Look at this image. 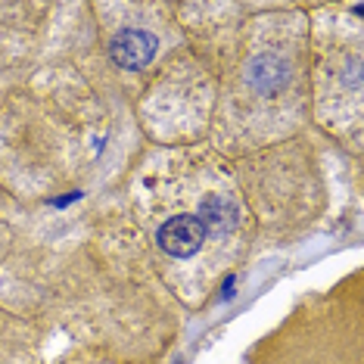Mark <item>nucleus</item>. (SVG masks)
<instances>
[{"label": "nucleus", "instance_id": "3", "mask_svg": "<svg viewBox=\"0 0 364 364\" xmlns=\"http://www.w3.org/2000/svg\"><path fill=\"white\" fill-rule=\"evenodd\" d=\"M196 218L203 221V228L209 225L215 230H230L237 225V205L230 200H225V196H212V200L203 203V209Z\"/></svg>", "mask_w": 364, "mask_h": 364}, {"label": "nucleus", "instance_id": "2", "mask_svg": "<svg viewBox=\"0 0 364 364\" xmlns=\"http://www.w3.org/2000/svg\"><path fill=\"white\" fill-rule=\"evenodd\" d=\"M153 53H156V41H153V35H146V31L128 28L112 41V60L119 63L122 69H144V65L153 60Z\"/></svg>", "mask_w": 364, "mask_h": 364}, {"label": "nucleus", "instance_id": "1", "mask_svg": "<svg viewBox=\"0 0 364 364\" xmlns=\"http://www.w3.org/2000/svg\"><path fill=\"white\" fill-rule=\"evenodd\" d=\"M203 240H205V228L193 215H178V218H168L159 228V246L168 255H178V259L193 255L203 246Z\"/></svg>", "mask_w": 364, "mask_h": 364}]
</instances>
